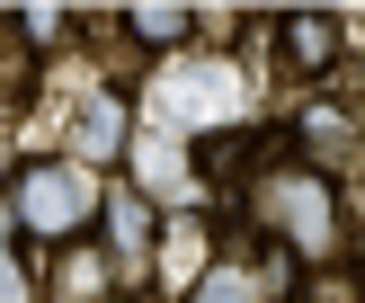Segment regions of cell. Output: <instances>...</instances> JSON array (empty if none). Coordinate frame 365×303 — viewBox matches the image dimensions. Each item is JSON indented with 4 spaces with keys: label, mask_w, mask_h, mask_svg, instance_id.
I'll use <instances>...</instances> for the list:
<instances>
[{
    "label": "cell",
    "mask_w": 365,
    "mask_h": 303,
    "mask_svg": "<svg viewBox=\"0 0 365 303\" xmlns=\"http://www.w3.org/2000/svg\"><path fill=\"white\" fill-rule=\"evenodd\" d=\"M259 223L277 250H294V259H330V250H348V205H330V178L321 170H285L259 188Z\"/></svg>",
    "instance_id": "cell-1"
},
{
    "label": "cell",
    "mask_w": 365,
    "mask_h": 303,
    "mask_svg": "<svg viewBox=\"0 0 365 303\" xmlns=\"http://www.w3.org/2000/svg\"><path fill=\"white\" fill-rule=\"evenodd\" d=\"M18 188V232H36V241H81L89 223H98V188H89L71 160H27V170L9 178Z\"/></svg>",
    "instance_id": "cell-2"
},
{
    "label": "cell",
    "mask_w": 365,
    "mask_h": 303,
    "mask_svg": "<svg viewBox=\"0 0 365 303\" xmlns=\"http://www.w3.org/2000/svg\"><path fill=\"white\" fill-rule=\"evenodd\" d=\"M36 285H45V303H116V250H98L89 232L81 241H53Z\"/></svg>",
    "instance_id": "cell-3"
},
{
    "label": "cell",
    "mask_w": 365,
    "mask_h": 303,
    "mask_svg": "<svg viewBox=\"0 0 365 303\" xmlns=\"http://www.w3.org/2000/svg\"><path fill=\"white\" fill-rule=\"evenodd\" d=\"M152 241H160V285H170V294H196V285L214 277V232L196 223V214L187 223H160Z\"/></svg>",
    "instance_id": "cell-4"
},
{
    "label": "cell",
    "mask_w": 365,
    "mask_h": 303,
    "mask_svg": "<svg viewBox=\"0 0 365 303\" xmlns=\"http://www.w3.org/2000/svg\"><path fill=\"white\" fill-rule=\"evenodd\" d=\"M267 45H277L285 71H330V63H339V27H330L321 9H285L277 27H267Z\"/></svg>",
    "instance_id": "cell-5"
},
{
    "label": "cell",
    "mask_w": 365,
    "mask_h": 303,
    "mask_svg": "<svg viewBox=\"0 0 365 303\" xmlns=\"http://www.w3.org/2000/svg\"><path fill=\"white\" fill-rule=\"evenodd\" d=\"M71 152L81 160H116L125 152V98H89L81 116H71ZM81 160H71V170H81Z\"/></svg>",
    "instance_id": "cell-6"
},
{
    "label": "cell",
    "mask_w": 365,
    "mask_h": 303,
    "mask_svg": "<svg viewBox=\"0 0 365 303\" xmlns=\"http://www.w3.org/2000/svg\"><path fill=\"white\" fill-rule=\"evenodd\" d=\"M294 143H303V160H348L356 152V116H348V107H303Z\"/></svg>",
    "instance_id": "cell-7"
},
{
    "label": "cell",
    "mask_w": 365,
    "mask_h": 303,
    "mask_svg": "<svg viewBox=\"0 0 365 303\" xmlns=\"http://www.w3.org/2000/svg\"><path fill=\"white\" fill-rule=\"evenodd\" d=\"M98 223H107V241H116V250H134V259H143V250H152V232H160V214L143 205L134 188H116V196H98Z\"/></svg>",
    "instance_id": "cell-8"
},
{
    "label": "cell",
    "mask_w": 365,
    "mask_h": 303,
    "mask_svg": "<svg viewBox=\"0 0 365 303\" xmlns=\"http://www.w3.org/2000/svg\"><path fill=\"white\" fill-rule=\"evenodd\" d=\"M187 36H196V18L187 9H134V18H125V45H187Z\"/></svg>",
    "instance_id": "cell-9"
},
{
    "label": "cell",
    "mask_w": 365,
    "mask_h": 303,
    "mask_svg": "<svg viewBox=\"0 0 365 303\" xmlns=\"http://www.w3.org/2000/svg\"><path fill=\"white\" fill-rule=\"evenodd\" d=\"M187 303H250V294H241V277H232V267H214V277H205V285H196V294H187Z\"/></svg>",
    "instance_id": "cell-10"
},
{
    "label": "cell",
    "mask_w": 365,
    "mask_h": 303,
    "mask_svg": "<svg viewBox=\"0 0 365 303\" xmlns=\"http://www.w3.org/2000/svg\"><path fill=\"white\" fill-rule=\"evenodd\" d=\"M0 303H27V277H18V259H0Z\"/></svg>",
    "instance_id": "cell-11"
},
{
    "label": "cell",
    "mask_w": 365,
    "mask_h": 303,
    "mask_svg": "<svg viewBox=\"0 0 365 303\" xmlns=\"http://www.w3.org/2000/svg\"><path fill=\"white\" fill-rule=\"evenodd\" d=\"M0 178H18V160H9V134H0Z\"/></svg>",
    "instance_id": "cell-12"
}]
</instances>
